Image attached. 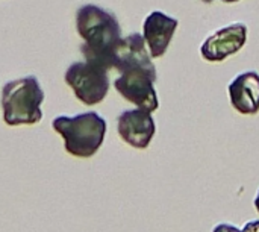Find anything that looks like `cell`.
Here are the masks:
<instances>
[{"instance_id":"cell-11","label":"cell","mask_w":259,"mask_h":232,"mask_svg":"<svg viewBox=\"0 0 259 232\" xmlns=\"http://www.w3.org/2000/svg\"><path fill=\"white\" fill-rule=\"evenodd\" d=\"M212 232H241V229H238L237 226L229 225V223H220L212 229Z\"/></svg>"},{"instance_id":"cell-6","label":"cell","mask_w":259,"mask_h":232,"mask_svg":"<svg viewBox=\"0 0 259 232\" xmlns=\"http://www.w3.org/2000/svg\"><path fill=\"white\" fill-rule=\"evenodd\" d=\"M247 41V26L232 23L209 35L200 47V55L208 62H222L243 49Z\"/></svg>"},{"instance_id":"cell-1","label":"cell","mask_w":259,"mask_h":232,"mask_svg":"<svg viewBox=\"0 0 259 232\" xmlns=\"http://www.w3.org/2000/svg\"><path fill=\"white\" fill-rule=\"evenodd\" d=\"M76 27L83 40L80 52L85 61L109 71L112 68L115 44L121 38L117 17L97 5H85L76 12Z\"/></svg>"},{"instance_id":"cell-14","label":"cell","mask_w":259,"mask_h":232,"mask_svg":"<svg viewBox=\"0 0 259 232\" xmlns=\"http://www.w3.org/2000/svg\"><path fill=\"white\" fill-rule=\"evenodd\" d=\"M255 208H256V211L259 213V190H258V195H256V198H255Z\"/></svg>"},{"instance_id":"cell-9","label":"cell","mask_w":259,"mask_h":232,"mask_svg":"<svg viewBox=\"0 0 259 232\" xmlns=\"http://www.w3.org/2000/svg\"><path fill=\"white\" fill-rule=\"evenodd\" d=\"M134 67H155L150 53L146 49V41L141 33H131L126 38H120L115 44L112 56V68L123 73Z\"/></svg>"},{"instance_id":"cell-7","label":"cell","mask_w":259,"mask_h":232,"mask_svg":"<svg viewBox=\"0 0 259 232\" xmlns=\"http://www.w3.org/2000/svg\"><path fill=\"white\" fill-rule=\"evenodd\" d=\"M117 131L124 143L135 149H146L152 143L156 125L152 112L144 109H129L118 115Z\"/></svg>"},{"instance_id":"cell-8","label":"cell","mask_w":259,"mask_h":232,"mask_svg":"<svg viewBox=\"0 0 259 232\" xmlns=\"http://www.w3.org/2000/svg\"><path fill=\"white\" fill-rule=\"evenodd\" d=\"M179 26V21L161 11L150 12L143 24V36L149 46L150 58H161Z\"/></svg>"},{"instance_id":"cell-10","label":"cell","mask_w":259,"mask_h":232,"mask_svg":"<svg viewBox=\"0 0 259 232\" xmlns=\"http://www.w3.org/2000/svg\"><path fill=\"white\" fill-rule=\"evenodd\" d=\"M229 99L234 109L244 115L259 112V74L244 71L229 84Z\"/></svg>"},{"instance_id":"cell-5","label":"cell","mask_w":259,"mask_h":232,"mask_svg":"<svg viewBox=\"0 0 259 232\" xmlns=\"http://www.w3.org/2000/svg\"><path fill=\"white\" fill-rule=\"evenodd\" d=\"M156 78L155 67H134L124 70L120 78L115 79L114 87L127 102L137 105L140 109L153 112L159 106L155 91Z\"/></svg>"},{"instance_id":"cell-4","label":"cell","mask_w":259,"mask_h":232,"mask_svg":"<svg viewBox=\"0 0 259 232\" xmlns=\"http://www.w3.org/2000/svg\"><path fill=\"white\" fill-rule=\"evenodd\" d=\"M65 82L83 105L103 102L109 90L108 70L91 62H74L65 71Z\"/></svg>"},{"instance_id":"cell-3","label":"cell","mask_w":259,"mask_h":232,"mask_svg":"<svg viewBox=\"0 0 259 232\" xmlns=\"http://www.w3.org/2000/svg\"><path fill=\"white\" fill-rule=\"evenodd\" d=\"M44 91L35 76L8 82L2 90L3 120L9 126L35 125L41 122Z\"/></svg>"},{"instance_id":"cell-12","label":"cell","mask_w":259,"mask_h":232,"mask_svg":"<svg viewBox=\"0 0 259 232\" xmlns=\"http://www.w3.org/2000/svg\"><path fill=\"white\" fill-rule=\"evenodd\" d=\"M241 232H259V220H250V222H247L243 226Z\"/></svg>"},{"instance_id":"cell-13","label":"cell","mask_w":259,"mask_h":232,"mask_svg":"<svg viewBox=\"0 0 259 232\" xmlns=\"http://www.w3.org/2000/svg\"><path fill=\"white\" fill-rule=\"evenodd\" d=\"M203 3H206V5H211L214 0H202ZM222 2H225V3H235V2H240V0H222Z\"/></svg>"},{"instance_id":"cell-2","label":"cell","mask_w":259,"mask_h":232,"mask_svg":"<svg viewBox=\"0 0 259 232\" xmlns=\"http://www.w3.org/2000/svg\"><path fill=\"white\" fill-rule=\"evenodd\" d=\"M52 126L64 138L65 150L77 158L93 157L103 144L106 134L105 119L94 111L74 117H56L52 122Z\"/></svg>"}]
</instances>
